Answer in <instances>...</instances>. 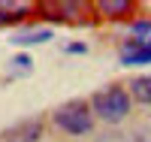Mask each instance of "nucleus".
<instances>
[{
    "mask_svg": "<svg viewBox=\"0 0 151 142\" xmlns=\"http://www.w3.org/2000/svg\"><path fill=\"white\" fill-rule=\"evenodd\" d=\"M130 94H133V100H139V103H151V76H139V79H133Z\"/></svg>",
    "mask_w": 151,
    "mask_h": 142,
    "instance_id": "obj_8",
    "label": "nucleus"
},
{
    "mask_svg": "<svg viewBox=\"0 0 151 142\" xmlns=\"http://www.w3.org/2000/svg\"><path fill=\"white\" fill-rule=\"evenodd\" d=\"M40 12L52 21H70V15L79 12V3H42Z\"/></svg>",
    "mask_w": 151,
    "mask_h": 142,
    "instance_id": "obj_5",
    "label": "nucleus"
},
{
    "mask_svg": "<svg viewBox=\"0 0 151 142\" xmlns=\"http://www.w3.org/2000/svg\"><path fill=\"white\" fill-rule=\"evenodd\" d=\"M97 12L103 18H121V15H127L130 12V3L127 0H100L97 3Z\"/></svg>",
    "mask_w": 151,
    "mask_h": 142,
    "instance_id": "obj_6",
    "label": "nucleus"
},
{
    "mask_svg": "<svg viewBox=\"0 0 151 142\" xmlns=\"http://www.w3.org/2000/svg\"><path fill=\"white\" fill-rule=\"evenodd\" d=\"M12 70H15V73H27V70H30V58H27V55L12 58Z\"/></svg>",
    "mask_w": 151,
    "mask_h": 142,
    "instance_id": "obj_10",
    "label": "nucleus"
},
{
    "mask_svg": "<svg viewBox=\"0 0 151 142\" xmlns=\"http://www.w3.org/2000/svg\"><path fill=\"white\" fill-rule=\"evenodd\" d=\"M130 36H133V43H139V45H148V48H151V21H133Z\"/></svg>",
    "mask_w": 151,
    "mask_h": 142,
    "instance_id": "obj_9",
    "label": "nucleus"
},
{
    "mask_svg": "<svg viewBox=\"0 0 151 142\" xmlns=\"http://www.w3.org/2000/svg\"><path fill=\"white\" fill-rule=\"evenodd\" d=\"M121 63H124V67L151 63V48H148V45H139V43H133V40H127V45H124V51H121Z\"/></svg>",
    "mask_w": 151,
    "mask_h": 142,
    "instance_id": "obj_4",
    "label": "nucleus"
},
{
    "mask_svg": "<svg viewBox=\"0 0 151 142\" xmlns=\"http://www.w3.org/2000/svg\"><path fill=\"white\" fill-rule=\"evenodd\" d=\"M52 40V30H21V33H12V45H33V43H48Z\"/></svg>",
    "mask_w": 151,
    "mask_h": 142,
    "instance_id": "obj_7",
    "label": "nucleus"
},
{
    "mask_svg": "<svg viewBox=\"0 0 151 142\" xmlns=\"http://www.w3.org/2000/svg\"><path fill=\"white\" fill-rule=\"evenodd\" d=\"M40 136H42V121L30 118V121H21L15 127H9L3 142H40Z\"/></svg>",
    "mask_w": 151,
    "mask_h": 142,
    "instance_id": "obj_3",
    "label": "nucleus"
},
{
    "mask_svg": "<svg viewBox=\"0 0 151 142\" xmlns=\"http://www.w3.org/2000/svg\"><path fill=\"white\" fill-rule=\"evenodd\" d=\"M3 24H9V21H6V18H3V15H0V27H3Z\"/></svg>",
    "mask_w": 151,
    "mask_h": 142,
    "instance_id": "obj_11",
    "label": "nucleus"
},
{
    "mask_svg": "<svg viewBox=\"0 0 151 142\" xmlns=\"http://www.w3.org/2000/svg\"><path fill=\"white\" fill-rule=\"evenodd\" d=\"M55 124L60 130L73 133V136H85L94 127V112H91V106L85 100H70V103L55 109Z\"/></svg>",
    "mask_w": 151,
    "mask_h": 142,
    "instance_id": "obj_2",
    "label": "nucleus"
},
{
    "mask_svg": "<svg viewBox=\"0 0 151 142\" xmlns=\"http://www.w3.org/2000/svg\"><path fill=\"white\" fill-rule=\"evenodd\" d=\"M91 112L100 115L106 124H118L130 115V94L124 88H106V91H97L91 100Z\"/></svg>",
    "mask_w": 151,
    "mask_h": 142,
    "instance_id": "obj_1",
    "label": "nucleus"
}]
</instances>
